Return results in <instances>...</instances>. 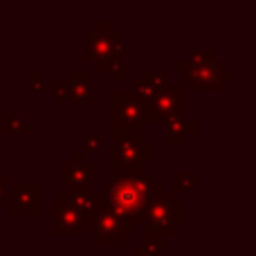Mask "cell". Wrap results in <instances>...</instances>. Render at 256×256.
<instances>
[{
	"mask_svg": "<svg viewBox=\"0 0 256 256\" xmlns=\"http://www.w3.org/2000/svg\"><path fill=\"white\" fill-rule=\"evenodd\" d=\"M162 191L164 184L155 180L153 173L140 171L128 173V176H112V180L108 182L106 191H104V200H106V207L122 222L135 230V227H142L148 200Z\"/></svg>",
	"mask_w": 256,
	"mask_h": 256,
	"instance_id": "cell-1",
	"label": "cell"
},
{
	"mask_svg": "<svg viewBox=\"0 0 256 256\" xmlns=\"http://www.w3.org/2000/svg\"><path fill=\"white\" fill-rule=\"evenodd\" d=\"M112 135H115L112 176H128V173L146 171V164H150L155 160V146L153 142L144 140V126H115Z\"/></svg>",
	"mask_w": 256,
	"mask_h": 256,
	"instance_id": "cell-2",
	"label": "cell"
},
{
	"mask_svg": "<svg viewBox=\"0 0 256 256\" xmlns=\"http://www.w3.org/2000/svg\"><path fill=\"white\" fill-rule=\"evenodd\" d=\"M186 222V207L176 200L173 194H155L148 200L144 209V220H142V234L150 236H166L176 234V230Z\"/></svg>",
	"mask_w": 256,
	"mask_h": 256,
	"instance_id": "cell-3",
	"label": "cell"
},
{
	"mask_svg": "<svg viewBox=\"0 0 256 256\" xmlns=\"http://www.w3.org/2000/svg\"><path fill=\"white\" fill-rule=\"evenodd\" d=\"M186 86L184 81H164L153 94L144 110V124H164L168 120L184 117L186 110Z\"/></svg>",
	"mask_w": 256,
	"mask_h": 256,
	"instance_id": "cell-4",
	"label": "cell"
},
{
	"mask_svg": "<svg viewBox=\"0 0 256 256\" xmlns=\"http://www.w3.org/2000/svg\"><path fill=\"white\" fill-rule=\"evenodd\" d=\"M50 230L54 236H90V218L72 202L70 194H52Z\"/></svg>",
	"mask_w": 256,
	"mask_h": 256,
	"instance_id": "cell-5",
	"label": "cell"
},
{
	"mask_svg": "<svg viewBox=\"0 0 256 256\" xmlns=\"http://www.w3.org/2000/svg\"><path fill=\"white\" fill-rule=\"evenodd\" d=\"M178 72H184V86L186 90H198V92H220L227 81H234L236 74L225 66V61L216 58L214 63H202V66H191L186 61L173 63Z\"/></svg>",
	"mask_w": 256,
	"mask_h": 256,
	"instance_id": "cell-6",
	"label": "cell"
},
{
	"mask_svg": "<svg viewBox=\"0 0 256 256\" xmlns=\"http://www.w3.org/2000/svg\"><path fill=\"white\" fill-rule=\"evenodd\" d=\"M132 227L122 222L106 204L97 209V212L90 216V238L94 245H115L120 248L126 240V236L132 234Z\"/></svg>",
	"mask_w": 256,
	"mask_h": 256,
	"instance_id": "cell-7",
	"label": "cell"
},
{
	"mask_svg": "<svg viewBox=\"0 0 256 256\" xmlns=\"http://www.w3.org/2000/svg\"><path fill=\"white\" fill-rule=\"evenodd\" d=\"M81 40H84V61L92 63L94 72H99L106 56H110L115 52H124V32L117 30V27L112 32H108V34H99L94 30H84Z\"/></svg>",
	"mask_w": 256,
	"mask_h": 256,
	"instance_id": "cell-8",
	"label": "cell"
},
{
	"mask_svg": "<svg viewBox=\"0 0 256 256\" xmlns=\"http://www.w3.org/2000/svg\"><path fill=\"white\" fill-rule=\"evenodd\" d=\"M43 207V186L36 182H12L9 186V209L16 216H34Z\"/></svg>",
	"mask_w": 256,
	"mask_h": 256,
	"instance_id": "cell-9",
	"label": "cell"
},
{
	"mask_svg": "<svg viewBox=\"0 0 256 256\" xmlns=\"http://www.w3.org/2000/svg\"><path fill=\"white\" fill-rule=\"evenodd\" d=\"M144 110L146 104L137 99L132 92L117 90L112 94V124L128 126V124H142L144 126Z\"/></svg>",
	"mask_w": 256,
	"mask_h": 256,
	"instance_id": "cell-10",
	"label": "cell"
},
{
	"mask_svg": "<svg viewBox=\"0 0 256 256\" xmlns=\"http://www.w3.org/2000/svg\"><path fill=\"white\" fill-rule=\"evenodd\" d=\"M94 168L90 162H63L61 182L70 186H92Z\"/></svg>",
	"mask_w": 256,
	"mask_h": 256,
	"instance_id": "cell-11",
	"label": "cell"
},
{
	"mask_svg": "<svg viewBox=\"0 0 256 256\" xmlns=\"http://www.w3.org/2000/svg\"><path fill=\"white\" fill-rule=\"evenodd\" d=\"M72 202L86 214V216H92L102 204H106L104 200V194H94L92 186H72V194H70Z\"/></svg>",
	"mask_w": 256,
	"mask_h": 256,
	"instance_id": "cell-12",
	"label": "cell"
},
{
	"mask_svg": "<svg viewBox=\"0 0 256 256\" xmlns=\"http://www.w3.org/2000/svg\"><path fill=\"white\" fill-rule=\"evenodd\" d=\"M68 88H70V97L68 99H72V102H76V104L90 102V99H92V72L74 70Z\"/></svg>",
	"mask_w": 256,
	"mask_h": 256,
	"instance_id": "cell-13",
	"label": "cell"
},
{
	"mask_svg": "<svg viewBox=\"0 0 256 256\" xmlns=\"http://www.w3.org/2000/svg\"><path fill=\"white\" fill-rule=\"evenodd\" d=\"M194 130H196V124L194 122H186L184 117L168 120L162 124V137L168 144H180V142H184Z\"/></svg>",
	"mask_w": 256,
	"mask_h": 256,
	"instance_id": "cell-14",
	"label": "cell"
},
{
	"mask_svg": "<svg viewBox=\"0 0 256 256\" xmlns=\"http://www.w3.org/2000/svg\"><path fill=\"white\" fill-rule=\"evenodd\" d=\"M142 236H144V240L132 248L130 256H162L164 238H160V236H150V234H142Z\"/></svg>",
	"mask_w": 256,
	"mask_h": 256,
	"instance_id": "cell-15",
	"label": "cell"
},
{
	"mask_svg": "<svg viewBox=\"0 0 256 256\" xmlns=\"http://www.w3.org/2000/svg\"><path fill=\"white\" fill-rule=\"evenodd\" d=\"M32 124L14 112L2 110L0 112V132H30Z\"/></svg>",
	"mask_w": 256,
	"mask_h": 256,
	"instance_id": "cell-16",
	"label": "cell"
},
{
	"mask_svg": "<svg viewBox=\"0 0 256 256\" xmlns=\"http://www.w3.org/2000/svg\"><path fill=\"white\" fill-rule=\"evenodd\" d=\"M81 153H92L99 155L104 153V132L94 130V132H84L81 135Z\"/></svg>",
	"mask_w": 256,
	"mask_h": 256,
	"instance_id": "cell-17",
	"label": "cell"
},
{
	"mask_svg": "<svg viewBox=\"0 0 256 256\" xmlns=\"http://www.w3.org/2000/svg\"><path fill=\"white\" fill-rule=\"evenodd\" d=\"M196 186V176L194 173H173V196H186L191 194Z\"/></svg>",
	"mask_w": 256,
	"mask_h": 256,
	"instance_id": "cell-18",
	"label": "cell"
},
{
	"mask_svg": "<svg viewBox=\"0 0 256 256\" xmlns=\"http://www.w3.org/2000/svg\"><path fill=\"white\" fill-rule=\"evenodd\" d=\"M216 58H218L216 52H212V50H202V52H200V50H194V52L186 54L184 61L191 63V66H202V63H214Z\"/></svg>",
	"mask_w": 256,
	"mask_h": 256,
	"instance_id": "cell-19",
	"label": "cell"
},
{
	"mask_svg": "<svg viewBox=\"0 0 256 256\" xmlns=\"http://www.w3.org/2000/svg\"><path fill=\"white\" fill-rule=\"evenodd\" d=\"M132 94H135L137 99H142L144 104H148L150 99H153V94L158 92V88H153V86H148L144 79H140V81H135L132 84V90H130Z\"/></svg>",
	"mask_w": 256,
	"mask_h": 256,
	"instance_id": "cell-20",
	"label": "cell"
},
{
	"mask_svg": "<svg viewBox=\"0 0 256 256\" xmlns=\"http://www.w3.org/2000/svg\"><path fill=\"white\" fill-rule=\"evenodd\" d=\"M30 88L34 90V92H48V90L54 88V81L43 79V74H40L38 70H32V74H30Z\"/></svg>",
	"mask_w": 256,
	"mask_h": 256,
	"instance_id": "cell-21",
	"label": "cell"
},
{
	"mask_svg": "<svg viewBox=\"0 0 256 256\" xmlns=\"http://www.w3.org/2000/svg\"><path fill=\"white\" fill-rule=\"evenodd\" d=\"M142 79H144L148 86H153V88H160V86L166 81V76H164L162 70H146L144 74H142Z\"/></svg>",
	"mask_w": 256,
	"mask_h": 256,
	"instance_id": "cell-22",
	"label": "cell"
},
{
	"mask_svg": "<svg viewBox=\"0 0 256 256\" xmlns=\"http://www.w3.org/2000/svg\"><path fill=\"white\" fill-rule=\"evenodd\" d=\"M9 186H12V176L0 173V204H9Z\"/></svg>",
	"mask_w": 256,
	"mask_h": 256,
	"instance_id": "cell-23",
	"label": "cell"
},
{
	"mask_svg": "<svg viewBox=\"0 0 256 256\" xmlns=\"http://www.w3.org/2000/svg\"><path fill=\"white\" fill-rule=\"evenodd\" d=\"M90 30L99 32V34H108V32L115 30V22L112 20H92V27Z\"/></svg>",
	"mask_w": 256,
	"mask_h": 256,
	"instance_id": "cell-24",
	"label": "cell"
},
{
	"mask_svg": "<svg viewBox=\"0 0 256 256\" xmlns=\"http://www.w3.org/2000/svg\"><path fill=\"white\" fill-rule=\"evenodd\" d=\"M52 94H54V99H68L70 97V88H68V84H54V88H52Z\"/></svg>",
	"mask_w": 256,
	"mask_h": 256,
	"instance_id": "cell-25",
	"label": "cell"
},
{
	"mask_svg": "<svg viewBox=\"0 0 256 256\" xmlns=\"http://www.w3.org/2000/svg\"><path fill=\"white\" fill-rule=\"evenodd\" d=\"M70 162H84V153H72Z\"/></svg>",
	"mask_w": 256,
	"mask_h": 256,
	"instance_id": "cell-26",
	"label": "cell"
},
{
	"mask_svg": "<svg viewBox=\"0 0 256 256\" xmlns=\"http://www.w3.org/2000/svg\"><path fill=\"white\" fill-rule=\"evenodd\" d=\"M0 97H2V84H0Z\"/></svg>",
	"mask_w": 256,
	"mask_h": 256,
	"instance_id": "cell-27",
	"label": "cell"
},
{
	"mask_svg": "<svg viewBox=\"0 0 256 256\" xmlns=\"http://www.w3.org/2000/svg\"><path fill=\"white\" fill-rule=\"evenodd\" d=\"M126 256H130V254H126Z\"/></svg>",
	"mask_w": 256,
	"mask_h": 256,
	"instance_id": "cell-28",
	"label": "cell"
}]
</instances>
